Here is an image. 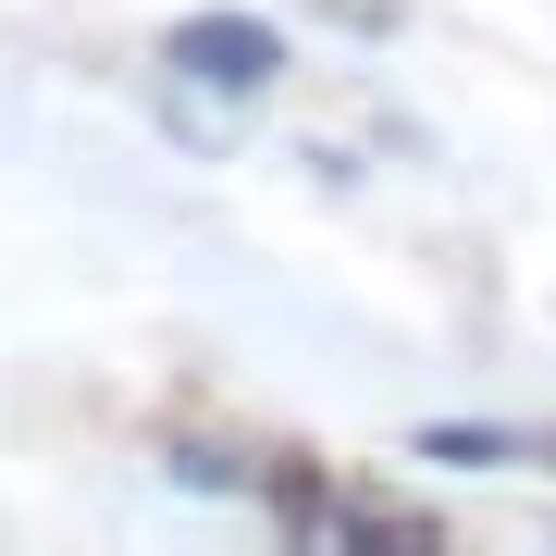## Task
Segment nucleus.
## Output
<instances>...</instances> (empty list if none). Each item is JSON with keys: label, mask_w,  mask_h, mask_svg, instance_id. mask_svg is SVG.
I'll list each match as a JSON object with an SVG mask.
<instances>
[{"label": "nucleus", "mask_w": 556, "mask_h": 556, "mask_svg": "<svg viewBox=\"0 0 556 556\" xmlns=\"http://www.w3.org/2000/svg\"><path fill=\"white\" fill-rule=\"evenodd\" d=\"M420 457H445V470H556V420H532V433H495V420H433Z\"/></svg>", "instance_id": "2"}, {"label": "nucleus", "mask_w": 556, "mask_h": 556, "mask_svg": "<svg viewBox=\"0 0 556 556\" xmlns=\"http://www.w3.org/2000/svg\"><path fill=\"white\" fill-rule=\"evenodd\" d=\"M161 62H174L186 87H236V100H248V87H273V75H285V38H273L260 13H186Z\"/></svg>", "instance_id": "1"}]
</instances>
